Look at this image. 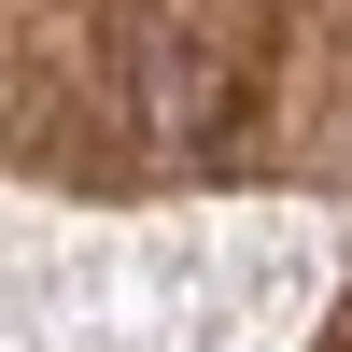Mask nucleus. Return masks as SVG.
<instances>
[{
    "label": "nucleus",
    "instance_id": "obj_1",
    "mask_svg": "<svg viewBox=\"0 0 352 352\" xmlns=\"http://www.w3.org/2000/svg\"><path fill=\"white\" fill-rule=\"evenodd\" d=\"M127 113H141V141H212L226 113H240V71H226L197 28H155L141 71H127Z\"/></svg>",
    "mask_w": 352,
    "mask_h": 352
}]
</instances>
